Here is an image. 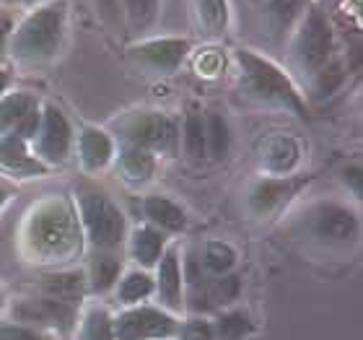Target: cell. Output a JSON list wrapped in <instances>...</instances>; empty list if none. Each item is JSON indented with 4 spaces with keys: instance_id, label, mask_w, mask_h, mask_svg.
Segmentation results:
<instances>
[{
    "instance_id": "cell-13",
    "label": "cell",
    "mask_w": 363,
    "mask_h": 340,
    "mask_svg": "<svg viewBox=\"0 0 363 340\" xmlns=\"http://www.w3.org/2000/svg\"><path fill=\"white\" fill-rule=\"evenodd\" d=\"M29 141L21 138L18 133H8V136H0V167L6 172L16 174V177H31V174H42L45 172V164L31 156L29 151Z\"/></svg>"
},
{
    "instance_id": "cell-41",
    "label": "cell",
    "mask_w": 363,
    "mask_h": 340,
    "mask_svg": "<svg viewBox=\"0 0 363 340\" xmlns=\"http://www.w3.org/2000/svg\"><path fill=\"white\" fill-rule=\"evenodd\" d=\"M0 309H3V294H0Z\"/></svg>"
},
{
    "instance_id": "cell-38",
    "label": "cell",
    "mask_w": 363,
    "mask_h": 340,
    "mask_svg": "<svg viewBox=\"0 0 363 340\" xmlns=\"http://www.w3.org/2000/svg\"><path fill=\"white\" fill-rule=\"evenodd\" d=\"M345 182H350V185H353V190H356V195H361V182H363L361 169H358V167L348 169V172H345Z\"/></svg>"
},
{
    "instance_id": "cell-14",
    "label": "cell",
    "mask_w": 363,
    "mask_h": 340,
    "mask_svg": "<svg viewBox=\"0 0 363 340\" xmlns=\"http://www.w3.org/2000/svg\"><path fill=\"white\" fill-rule=\"evenodd\" d=\"M358 221L356 216L348 211V208H340V205H319L317 213H314V231H317L319 239H327V242H345L356 234Z\"/></svg>"
},
{
    "instance_id": "cell-28",
    "label": "cell",
    "mask_w": 363,
    "mask_h": 340,
    "mask_svg": "<svg viewBox=\"0 0 363 340\" xmlns=\"http://www.w3.org/2000/svg\"><path fill=\"white\" fill-rule=\"evenodd\" d=\"M213 333L218 340H244L252 333V322L244 312H226L218 317Z\"/></svg>"
},
{
    "instance_id": "cell-3",
    "label": "cell",
    "mask_w": 363,
    "mask_h": 340,
    "mask_svg": "<svg viewBox=\"0 0 363 340\" xmlns=\"http://www.w3.org/2000/svg\"><path fill=\"white\" fill-rule=\"evenodd\" d=\"M239 65L244 70V89L250 91L252 97L262 99V102H272V104H283L294 112L303 114V102L286 78V73H280L272 62L262 60L250 50H239Z\"/></svg>"
},
{
    "instance_id": "cell-20",
    "label": "cell",
    "mask_w": 363,
    "mask_h": 340,
    "mask_svg": "<svg viewBox=\"0 0 363 340\" xmlns=\"http://www.w3.org/2000/svg\"><path fill=\"white\" fill-rule=\"evenodd\" d=\"M294 190V185L288 180H265L259 182L257 187H255V192H252L250 203H252V211L255 213H270L275 205L283 200V197H288V192Z\"/></svg>"
},
{
    "instance_id": "cell-39",
    "label": "cell",
    "mask_w": 363,
    "mask_h": 340,
    "mask_svg": "<svg viewBox=\"0 0 363 340\" xmlns=\"http://www.w3.org/2000/svg\"><path fill=\"white\" fill-rule=\"evenodd\" d=\"M8 84H11V73H8V70H3V68H0V97H3V94H6Z\"/></svg>"
},
{
    "instance_id": "cell-33",
    "label": "cell",
    "mask_w": 363,
    "mask_h": 340,
    "mask_svg": "<svg viewBox=\"0 0 363 340\" xmlns=\"http://www.w3.org/2000/svg\"><path fill=\"white\" fill-rule=\"evenodd\" d=\"M177 333H179V340H216L213 325L208 322V319H200V317L184 322Z\"/></svg>"
},
{
    "instance_id": "cell-1",
    "label": "cell",
    "mask_w": 363,
    "mask_h": 340,
    "mask_svg": "<svg viewBox=\"0 0 363 340\" xmlns=\"http://www.w3.org/2000/svg\"><path fill=\"white\" fill-rule=\"evenodd\" d=\"M62 29H65V3H50L39 8L18 26L11 50L18 60H47L60 50Z\"/></svg>"
},
{
    "instance_id": "cell-37",
    "label": "cell",
    "mask_w": 363,
    "mask_h": 340,
    "mask_svg": "<svg viewBox=\"0 0 363 340\" xmlns=\"http://www.w3.org/2000/svg\"><path fill=\"white\" fill-rule=\"evenodd\" d=\"M8 34H11V21H8L6 16H0V57H3V53H6Z\"/></svg>"
},
{
    "instance_id": "cell-2",
    "label": "cell",
    "mask_w": 363,
    "mask_h": 340,
    "mask_svg": "<svg viewBox=\"0 0 363 340\" xmlns=\"http://www.w3.org/2000/svg\"><path fill=\"white\" fill-rule=\"evenodd\" d=\"M29 244L42 257H68L78 247V226L62 203L42 205L29 221Z\"/></svg>"
},
{
    "instance_id": "cell-30",
    "label": "cell",
    "mask_w": 363,
    "mask_h": 340,
    "mask_svg": "<svg viewBox=\"0 0 363 340\" xmlns=\"http://www.w3.org/2000/svg\"><path fill=\"white\" fill-rule=\"evenodd\" d=\"M242 291V283L236 275H218L216 280L208 283V302H211V309L213 307H228L231 302H236V296Z\"/></svg>"
},
{
    "instance_id": "cell-7",
    "label": "cell",
    "mask_w": 363,
    "mask_h": 340,
    "mask_svg": "<svg viewBox=\"0 0 363 340\" xmlns=\"http://www.w3.org/2000/svg\"><path fill=\"white\" fill-rule=\"evenodd\" d=\"M34 151H37V159L47 161V164H60V161L68 159L70 125H68V120L62 117V112L57 106H52V104L45 106L39 130H37V136H34Z\"/></svg>"
},
{
    "instance_id": "cell-10",
    "label": "cell",
    "mask_w": 363,
    "mask_h": 340,
    "mask_svg": "<svg viewBox=\"0 0 363 340\" xmlns=\"http://www.w3.org/2000/svg\"><path fill=\"white\" fill-rule=\"evenodd\" d=\"M174 122H169L164 114L159 112H145L138 114L128 122V141L130 146H138V148H167V146L174 143Z\"/></svg>"
},
{
    "instance_id": "cell-36",
    "label": "cell",
    "mask_w": 363,
    "mask_h": 340,
    "mask_svg": "<svg viewBox=\"0 0 363 340\" xmlns=\"http://www.w3.org/2000/svg\"><path fill=\"white\" fill-rule=\"evenodd\" d=\"M99 3V11L106 16V18H117V11H120V0H96Z\"/></svg>"
},
{
    "instance_id": "cell-26",
    "label": "cell",
    "mask_w": 363,
    "mask_h": 340,
    "mask_svg": "<svg viewBox=\"0 0 363 340\" xmlns=\"http://www.w3.org/2000/svg\"><path fill=\"white\" fill-rule=\"evenodd\" d=\"M205 143H208V151L216 161H220L228 153L231 136H228V122L220 114H211L205 122Z\"/></svg>"
},
{
    "instance_id": "cell-12",
    "label": "cell",
    "mask_w": 363,
    "mask_h": 340,
    "mask_svg": "<svg viewBox=\"0 0 363 340\" xmlns=\"http://www.w3.org/2000/svg\"><path fill=\"white\" fill-rule=\"evenodd\" d=\"M159 273H156V294L161 299V307L167 312H182L184 309V299H182V268H179V255L177 250H167L156 263Z\"/></svg>"
},
{
    "instance_id": "cell-22",
    "label": "cell",
    "mask_w": 363,
    "mask_h": 340,
    "mask_svg": "<svg viewBox=\"0 0 363 340\" xmlns=\"http://www.w3.org/2000/svg\"><path fill=\"white\" fill-rule=\"evenodd\" d=\"M153 291H156V286H153L151 275L145 270H133L120 280L117 296H120L122 304H140L143 299H148Z\"/></svg>"
},
{
    "instance_id": "cell-24",
    "label": "cell",
    "mask_w": 363,
    "mask_h": 340,
    "mask_svg": "<svg viewBox=\"0 0 363 340\" xmlns=\"http://www.w3.org/2000/svg\"><path fill=\"white\" fill-rule=\"evenodd\" d=\"M298 161V143L294 138H278L267 148V169L272 174H286L296 167Z\"/></svg>"
},
{
    "instance_id": "cell-25",
    "label": "cell",
    "mask_w": 363,
    "mask_h": 340,
    "mask_svg": "<svg viewBox=\"0 0 363 340\" xmlns=\"http://www.w3.org/2000/svg\"><path fill=\"white\" fill-rule=\"evenodd\" d=\"M122 169L128 174V180L145 182V180H151L153 169H156V161H153L151 151L138 148V146H128V148L122 151Z\"/></svg>"
},
{
    "instance_id": "cell-15",
    "label": "cell",
    "mask_w": 363,
    "mask_h": 340,
    "mask_svg": "<svg viewBox=\"0 0 363 340\" xmlns=\"http://www.w3.org/2000/svg\"><path fill=\"white\" fill-rule=\"evenodd\" d=\"M78 148H81V161H84V167L89 169V172L104 169L106 164L112 161V153H114L112 138L99 128H86Z\"/></svg>"
},
{
    "instance_id": "cell-21",
    "label": "cell",
    "mask_w": 363,
    "mask_h": 340,
    "mask_svg": "<svg viewBox=\"0 0 363 340\" xmlns=\"http://www.w3.org/2000/svg\"><path fill=\"white\" fill-rule=\"evenodd\" d=\"M200 265H203V270L213 273V275H226L236 265L234 247L226 242H208L203 250V257H200Z\"/></svg>"
},
{
    "instance_id": "cell-18",
    "label": "cell",
    "mask_w": 363,
    "mask_h": 340,
    "mask_svg": "<svg viewBox=\"0 0 363 340\" xmlns=\"http://www.w3.org/2000/svg\"><path fill=\"white\" fill-rule=\"evenodd\" d=\"M130 250H133V257H135L143 268H153V265L161 260V255H164V234L151 226L135 229V231H133Z\"/></svg>"
},
{
    "instance_id": "cell-4",
    "label": "cell",
    "mask_w": 363,
    "mask_h": 340,
    "mask_svg": "<svg viewBox=\"0 0 363 340\" xmlns=\"http://www.w3.org/2000/svg\"><path fill=\"white\" fill-rule=\"evenodd\" d=\"M81 221L96 250H114L125 239V216L117 205L101 192H84L81 195Z\"/></svg>"
},
{
    "instance_id": "cell-6",
    "label": "cell",
    "mask_w": 363,
    "mask_h": 340,
    "mask_svg": "<svg viewBox=\"0 0 363 340\" xmlns=\"http://www.w3.org/2000/svg\"><path fill=\"white\" fill-rule=\"evenodd\" d=\"M174 333L177 319L156 307H135L114 319V340H167Z\"/></svg>"
},
{
    "instance_id": "cell-40",
    "label": "cell",
    "mask_w": 363,
    "mask_h": 340,
    "mask_svg": "<svg viewBox=\"0 0 363 340\" xmlns=\"http://www.w3.org/2000/svg\"><path fill=\"white\" fill-rule=\"evenodd\" d=\"M3 200H6V192H3V190H0V205H3Z\"/></svg>"
},
{
    "instance_id": "cell-34",
    "label": "cell",
    "mask_w": 363,
    "mask_h": 340,
    "mask_svg": "<svg viewBox=\"0 0 363 340\" xmlns=\"http://www.w3.org/2000/svg\"><path fill=\"white\" fill-rule=\"evenodd\" d=\"M259 3H262L272 16H278V18H291V13H294L296 6H298V0H259Z\"/></svg>"
},
{
    "instance_id": "cell-31",
    "label": "cell",
    "mask_w": 363,
    "mask_h": 340,
    "mask_svg": "<svg viewBox=\"0 0 363 340\" xmlns=\"http://www.w3.org/2000/svg\"><path fill=\"white\" fill-rule=\"evenodd\" d=\"M125 8H128L130 23L135 29H143L156 18V8H159V0H125Z\"/></svg>"
},
{
    "instance_id": "cell-19",
    "label": "cell",
    "mask_w": 363,
    "mask_h": 340,
    "mask_svg": "<svg viewBox=\"0 0 363 340\" xmlns=\"http://www.w3.org/2000/svg\"><path fill=\"white\" fill-rule=\"evenodd\" d=\"M120 260L109 252H101L91 260L89 265V280H91V288L96 291V294H104L109 288L117 286V280H120Z\"/></svg>"
},
{
    "instance_id": "cell-32",
    "label": "cell",
    "mask_w": 363,
    "mask_h": 340,
    "mask_svg": "<svg viewBox=\"0 0 363 340\" xmlns=\"http://www.w3.org/2000/svg\"><path fill=\"white\" fill-rule=\"evenodd\" d=\"M0 340H52L42 330L18 325V322H0Z\"/></svg>"
},
{
    "instance_id": "cell-8",
    "label": "cell",
    "mask_w": 363,
    "mask_h": 340,
    "mask_svg": "<svg viewBox=\"0 0 363 340\" xmlns=\"http://www.w3.org/2000/svg\"><path fill=\"white\" fill-rule=\"evenodd\" d=\"M42 122L37 99L26 91H16L8 97H0V136L18 133L26 141H34Z\"/></svg>"
},
{
    "instance_id": "cell-35",
    "label": "cell",
    "mask_w": 363,
    "mask_h": 340,
    "mask_svg": "<svg viewBox=\"0 0 363 340\" xmlns=\"http://www.w3.org/2000/svg\"><path fill=\"white\" fill-rule=\"evenodd\" d=\"M340 78H342L340 68H330L325 73H319V94H330L335 86L340 84Z\"/></svg>"
},
{
    "instance_id": "cell-11",
    "label": "cell",
    "mask_w": 363,
    "mask_h": 340,
    "mask_svg": "<svg viewBox=\"0 0 363 340\" xmlns=\"http://www.w3.org/2000/svg\"><path fill=\"white\" fill-rule=\"evenodd\" d=\"M135 57L143 65H148L151 70H159V73H169V70H177L182 65V60L187 57L189 45L184 39H153V42H145V45L135 47L133 50Z\"/></svg>"
},
{
    "instance_id": "cell-42",
    "label": "cell",
    "mask_w": 363,
    "mask_h": 340,
    "mask_svg": "<svg viewBox=\"0 0 363 340\" xmlns=\"http://www.w3.org/2000/svg\"><path fill=\"white\" fill-rule=\"evenodd\" d=\"M18 3H29V0H18Z\"/></svg>"
},
{
    "instance_id": "cell-9",
    "label": "cell",
    "mask_w": 363,
    "mask_h": 340,
    "mask_svg": "<svg viewBox=\"0 0 363 340\" xmlns=\"http://www.w3.org/2000/svg\"><path fill=\"white\" fill-rule=\"evenodd\" d=\"M330 50H333V31L327 26L325 16L319 11H311L306 16V23L298 31V39H296V55L303 68L317 70L327 62Z\"/></svg>"
},
{
    "instance_id": "cell-23",
    "label": "cell",
    "mask_w": 363,
    "mask_h": 340,
    "mask_svg": "<svg viewBox=\"0 0 363 340\" xmlns=\"http://www.w3.org/2000/svg\"><path fill=\"white\" fill-rule=\"evenodd\" d=\"M78 340H114V319L106 309H89L81 319Z\"/></svg>"
},
{
    "instance_id": "cell-29",
    "label": "cell",
    "mask_w": 363,
    "mask_h": 340,
    "mask_svg": "<svg viewBox=\"0 0 363 340\" xmlns=\"http://www.w3.org/2000/svg\"><path fill=\"white\" fill-rule=\"evenodd\" d=\"M197 16L208 34H220L228 23L226 0H197Z\"/></svg>"
},
{
    "instance_id": "cell-16",
    "label": "cell",
    "mask_w": 363,
    "mask_h": 340,
    "mask_svg": "<svg viewBox=\"0 0 363 340\" xmlns=\"http://www.w3.org/2000/svg\"><path fill=\"white\" fill-rule=\"evenodd\" d=\"M84 286L86 280L81 273H50L42 278V291L45 296L50 299H57V302H65V304H73L84 296Z\"/></svg>"
},
{
    "instance_id": "cell-27",
    "label": "cell",
    "mask_w": 363,
    "mask_h": 340,
    "mask_svg": "<svg viewBox=\"0 0 363 340\" xmlns=\"http://www.w3.org/2000/svg\"><path fill=\"white\" fill-rule=\"evenodd\" d=\"M184 148L192 161H203L208 156V143H205V122L197 112L187 114L184 122Z\"/></svg>"
},
{
    "instance_id": "cell-5",
    "label": "cell",
    "mask_w": 363,
    "mask_h": 340,
    "mask_svg": "<svg viewBox=\"0 0 363 340\" xmlns=\"http://www.w3.org/2000/svg\"><path fill=\"white\" fill-rule=\"evenodd\" d=\"M13 319L18 325L34 327V330H55L60 335H68L76 327V307L50 296L39 299H21L13 304Z\"/></svg>"
},
{
    "instance_id": "cell-17",
    "label": "cell",
    "mask_w": 363,
    "mask_h": 340,
    "mask_svg": "<svg viewBox=\"0 0 363 340\" xmlns=\"http://www.w3.org/2000/svg\"><path fill=\"white\" fill-rule=\"evenodd\" d=\"M143 211H145V216L151 219V224L167 229V231H182V229L187 226L184 211H182L177 203H172L169 197H161V195L145 197Z\"/></svg>"
}]
</instances>
